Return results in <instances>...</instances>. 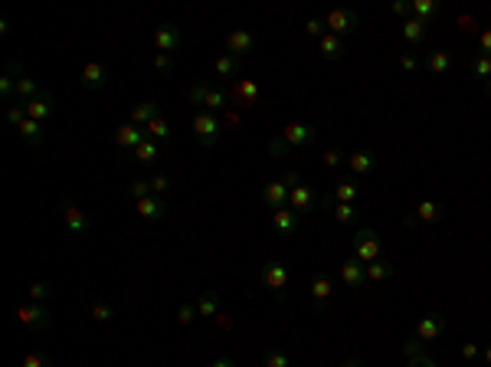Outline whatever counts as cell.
<instances>
[{"label":"cell","mask_w":491,"mask_h":367,"mask_svg":"<svg viewBox=\"0 0 491 367\" xmlns=\"http://www.w3.org/2000/svg\"><path fill=\"white\" fill-rule=\"evenodd\" d=\"M128 194H132L134 204L144 197H151V178H134L132 184H128Z\"/></svg>","instance_id":"obj_40"},{"label":"cell","mask_w":491,"mask_h":367,"mask_svg":"<svg viewBox=\"0 0 491 367\" xmlns=\"http://www.w3.org/2000/svg\"><path fill=\"white\" fill-rule=\"evenodd\" d=\"M20 367H53V358L43 354V351H30V354H23Z\"/></svg>","instance_id":"obj_46"},{"label":"cell","mask_w":491,"mask_h":367,"mask_svg":"<svg viewBox=\"0 0 491 367\" xmlns=\"http://www.w3.org/2000/svg\"><path fill=\"white\" fill-rule=\"evenodd\" d=\"M187 99H190V105H197V112H210V115L227 112V105H229V92L223 89V85L210 82V79L190 85Z\"/></svg>","instance_id":"obj_1"},{"label":"cell","mask_w":491,"mask_h":367,"mask_svg":"<svg viewBox=\"0 0 491 367\" xmlns=\"http://www.w3.org/2000/svg\"><path fill=\"white\" fill-rule=\"evenodd\" d=\"M177 46H180V30L174 27V23H158V27H154V49L174 56Z\"/></svg>","instance_id":"obj_18"},{"label":"cell","mask_w":491,"mask_h":367,"mask_svg":"<svg viewBox=\"0 0 491 367\" xmlns=\"http://www.w3.org/2000/svg\"><path fill=\"white\" fill-rule=\"evenodd\" d=\"M400 69H403V73H416V69H419L416 49H403V53H400Z\"/></svg>","instance_id":"obj_49"},{"label":"cell","mask_w":491,"mask_h":367,"mask_svg":"<svg viewBox=\"0 0 491 367\" xmlns=\"http://www.w3.org/2000/svg\"><path fill=\"white\" fill-rule=\"evenodd\" d=\"M308 295H312V301L318 305V311H324L328 301L334 299V279H331L328 273H318L312 282H308Z\"/></svg>","instance_id":"obj_14"},{"label":"cell","mask_w":491,"mask_h":367,"mask_svg":"<svg viewBox=\"0 0 491 367\" xmlns=\"http://www.w3.org/2000/svg\"><path fill=\"white\" fill-rule=\"evenodd\" d=\"M340 367H364V361H357V358H347V361H344V364H340Z\"/></svg>","instance_id":"obj_60"},{"label":"cell","mask_w":491,"mask_h":367,"mask_svg":"<svg viewBox=\"0 0 491 367\" xmlns=\"http://www.w3.org/2000/svg\"><path fill=\"white\" fill-rule=\"evenodd\" d=\"M154 118H161V102H138L132 105V115H128V122L138 128H148Z\"/></svg>","instance_id":"obj_26"},{"label":"cell","mask_w":491,"mask_h":367,"mask_svg":"<svg viewBox=\"0 0 491 367\" xmlns=\"http://www.w3.org/2000/svg\"><path fill=\"white\" fill-rule=\"evenodd\" d=\"M377 154H374V151H354V154H350L347 158V168H350V174H354V178H367V174H374V170H377Z\"/></svg>","instance_id":"obj_24"},{"label":"cell","mask_w":491,"mask_h":367,"mask_svg":"<svg viewBox=\"0 0 491 367\" xmlns=\"http://www.w3.org/2000/svg\"><path fill=\"white\" fill-rule=\"evenodd\" d=\"M407 367H439L433 358H426V354H419V358H407Z\"/></svg>","instance_id":"obj_57"},{"label":"cell","mask_w":491,"mask_h":367,"mask_svg":"<svg viewBox=\"0 0 491 367\" xmlns=\"http://www.w3.org/2000/svg\"><path fill=\"white\" fill-rule=\"evenodd\" d=\"M27 105V115L30 118H37V122H46L49 115L56 112V95L53 92H39L37 99H30V102H23Z\"/></svg>","instance_id":"obj_23"},{"label":"cell","mask_w":491,"mask_h":367,"mask_svg":"<svg viewBox=\"0 0 491 367\" xmlns=\"http://www.w3.org/2000/svg\"><path fill=\"white\" fill-rule=\"evenodd\" d=\"M227 92H229V105H236L243 112L255 108V102H259V85H255L253 79H236Z\"/></svg>","instance_id":"obj_8"},{"label":"cell","mask_w":491,"mask_h":367,"mask_svg":"<svg viewBox=\"0 0 491 367\" xmlns=\"http://www.w3.org/2000/svg\"><path fill=\"white\" fill-rule=\"evenodd\" d=\"M324 204H328V207H334V220H338L340 226L357 223V207H354V204H331L328 197H324Z\"/></svg>","instance_id":"obj_37"},{"label":"cell","mask_w":491,"mask_h":367,"mask_svg":"<svg viewBox=\"0 0 491 367\" xmlns=\"http://www.w3.org/2000/svg\"><path fill=\"white\" fill-rule=\"evenodd\" d=\"M167 154V144H161V142H154V138H144L138 148L132 151V158H134V164H158V161Z\"/></svg>","instance_id":"obj_19"},{"label":"cell","mask_w":491,"mask_h":367,"mask_svg":"<svg viewBox=\"0 0 491 367\" xmlns=\"http://www.w3.org/2000/svg\"><path fill=\"white\" fill-rule=\"evenodd\" d=\"M265 367H292V358L285 354L282 348H269L265 351V361H262Z\"/></svg>","instance_id":"obj_44"},{"label":"cell","mask_w":491,"mask_h":367,"mask_svg":"<svg viewBox=\"0 0 491 367\" xmlns=\"http://www.w3.org/2000/svg\"><path fill=\"white\" fill-rule=\"evenodd\" d=\"M144 138H148V132H144V128H138V125H132V122L118 125V132H115V144H118L122 151H128V154H132V151L138 148Z\"/></svg>","instance_id":"obj_20"},{"label":"cell","mask_w":491,"mask_h":367,"mask_svg":"<svg viewBox=\"0 0 491 367\" xmlns=\"http://www.w3.org/2000/svg\"><path fill=\"white\" fill-rule=\"evenodd\" d=\"M426 69L435 75H445L455 69V56L449 49H433V53H426Z\"/></svg>","instance_id":"obj_28"},{"label":"cell","mask_w":491,"mask_h":367,"mask_svg":"<svg viewBox=\"0 0 491 367\" xmlns=\"http://www.w3.org/2000/svg\"><path fill=\"white\" fill-rule=\"evenodd\" d=\"M390 10H393L397 17L409 20V17H413V0H393V4H390Z\"/></svg>","instance_id":"obj_51"},{"label":"cell","mask_w":491,"mask_h":367,"mask_svg":"<svg viewBox=\"0 0 491 367\" xmlns=\"http://www.w3.org/2000/svg\"><path fill=\"white\" fill-rule=\"evenodd\" d=\"M213 73H217V79H233V75H239V59L223 53V56L213 63Z\"/></svg>","instance_id":"obj_35"},{"label":"cell","mask_w":491,"mask_h":367,"mask_svg":"<svg viewBox=\"0 0 491 367\" xmlns=\"http://www.w3.org/2000/svg\"><path fill=\"white\" fill-rule=\"evenodd\" d=\"M27 118H30V115H27V105H23V102H10L7 105V122L13 125V128H20Z\"/></svg>","instance_id":"obj_45"},{"label":"cell","mask_w":491,"mask_h":367,"mask_svg":"<svg viewBox=\"0 0 491 367\" xmlns=\"http://www.w3.org/2000/svg\"><path fill=\"white\" fill-rule=\"evenodd\" d=\"M360 197V180L357 178H344L334 184V190H331V204H354V200Z\"/></svg>","instance_id":"obj_27"},{"label":"cell","mask_w":491,"mask_h":367,"mask_svg":"<svg viewBox=\"0 0 491 367\" xmlns=\"http://www.w3.org/2000/svg\"><path fill=\"white\" fill-rule=\"evenodd\" d=\"M193 138L197 144L203 148H213L219 142V135H223V122H219V115H210V112H193Z\"/></svg>","instance_id":"obj_5"},{"label":"cell","mask_w":491,"mask_h":367,"mask_svg":"<svg viewBox=\"0 0 491 367\" xmlns=\"http://www.w3.org/2000/svg\"><path fill=\"white\" fill-rule=\"evenodd\" d=\"M305 30H308V37H312V39H321L324 37V20L312 17L308 23H305Z\"/></svg>","instance_id":"obj_53"},{"label":"cell","mask_w":491,"mask_h":367,"mask_svg":"<svg viewBox=\"0 0 491 367\" xmlns=\"http://www.w3.org/2000/svg\"><path fill=\"white\" fill-rule=\"evenodd\" d=\"M485 364L491 367V344H488V348H485Z\"/></svg>","instance_id":"obj_61"},{"label":"cell","mask_w":491,"mask_h":367,"mask_svg":"<svg viewBox=\"0 0 491 367\" xmlns=\"http://www.w3.org/2000/svg\"><path fill=\"white\" fill-rule=\"evenodd\" d=\"M318 53H321V59H328V63H338L347 49H344V39L334 37V33H324L321 39H318Z\"/></svg>","instance_id":"obj_30"},{"label":"cell","mask_w":491,"mask_h":367,"mask_svg":"<svg viewBox=\"0 0 491 367\" xmlns=\"http://www.w3.org/2000/svg\"><path fill=\"white\" fill-rule=\"evenodd\" d=\"M485 95L491 99V79H485Z\"/></svg>","instance_id":"obj_62"},{"label":"cell","mask_w":491,"mask_h":367,"mask_svg":"<svg viewBox=\"0 0 491 367\" xmlns=\"http://www.w3.org/2000/svg\"><path fill=\"white\" fill-rule=\"evenodd\" d=\"M324 27H328V33H334V37H347V33H354V30L360 27V17L347 7H334L328 17H324Z\"/></svg>","instance_id":"obj_7"},{"label":"cell","mask_w":491,"mask_h":367,"mask_svg":"<svg viewBox=\"0 0 491 367\" xmlns=\"http://www.w3.org/2000/svg\"><path fill=\"white\" fill-rule=\"evenodd\" d=\"M151 66H154V73H161V75H174V56L170 53H154L151 56Z\"/></svg>","instance_id":"obj_43"},{"label":"cell","mask_w":491,"mask_h":367,"mask_svg":"<svg viewBox=\"0 0 491 367\" xmlns=\"http://www.w3.org/2000/svg\"><path fill=\"white\" fill-rule=\"evenodd\" d=\"M197 318H200V315H197V301H184V305L177 309V321H180V325H193Z\"/></svg>","instance_id":"obj_48"},{"label":"cell","mask_w":491,"mask_h":367,"mask_svg":"<svg viewBox=\"0 0 491 367\" xmlns=\"http://www.w3.org/2000/svg\"><path fill=\"white\" fill-rule=\"evenodd\" d=\"M445 331V315H439V311H429V315H423V318L416 321V338L423 341V344H429V341H435L439 335Z\"/></svg>","instance_id":"obj_13"},{"label":"cell","mask_w":491,"mask_h":367,"mask_svg":"<svg viewBox=\"0 0 491 367\" xmlns=\"http://www.w3.org/2000/svg\"><path fill=\"white\" fill-rule=\"evenodd\" d=\"M298 226H302V213H295L292 207H282V210H275L272 213V230L275 233H298Z\"/></svg>","instance_id":"obj_25"},{"label":"cell","mask_w":491,"mask_h":367,"mask_svg":"<svg viewBox=\"0 0 491 367\" xmlns=\"http://www.w3.org/2000/svg\"><path fill=\"white\" fill-rule=\"evenodd\" d=\"M442 217H445V210H442V204H439V200H423V204H419V207H416L413 213L403 220V223H407V226H416V223H439Z\"/></svg>","instance_id":"obj_17"},{"label":"cell","mask_w":491,"mask_h":367,"mask_svg":"<svg viewBox=\"0 0 491 367\" xmlns=\"http://www.w3.org/2000/svg\"><path fill=\"white\" fill-rule=\"evenodd\" d=\"M219 305H223V295H219L217 289H207V292L197 299V315L200 318H217Z\"/></svg>","instance_id":"obj_31"},{"label":"cell","mask_w":491,"mask_h":367,"mask_svg":"<svg viewBox=\"0 0 491 367\" xmlns=\"http://www.w3.org/2000/svg\"><path fill=\"white\" fill-rule=\"evenodd\" d=\"M210 367H236V358H217Z\"/></svg>","instance_id":"obj_59"},{"label":"cell","mask_w":491,"mask_h":367,"mask_svg":"<svg viewBox=\"0 0 491 367\" xmlns=\"http://www.w3.org/2000/svg\"><path fill=\"white\" fill-rule=\"evenodd\" d=\"M321 164H324V168H340V164H344V154H340L338 148H331V151H324V154H321Z\"/></svg>","instance_id":"obj_52"},{"label":"cell","mask_w":491,"mask_h":367,"mask_svg":"<svg viewBox=\"0 0 491 367\" xmlns=\"http://www.w3.org/2000/svg\"><path fill=\"white\" fill-rule=\"evenodd\" d=\"M259 279H262V285L265 289H272V295H275V301H288V269H285L279 259H269V263H262V269H259Z\"/></svg>","instance_id":"obj_3"},{"label":"cell","mask_w":491,"mask_h":367,"mask_svg":"<svg viewBox=\"0 0 491 367\" xmlns=\"http://www.w3.org/2000/svg\"><path fill=\"white\" fill-rule=\"evenodd\" d=\"M439 13H442V10H439V4H433V0H413V17H416V20H423V23H433Z\"/></svg>","instance_id":"obj_36"},{"label":"cell","mask_w":491,"mask_h":367,"mask_svg":"<svg viewBox=\"0 0 491 367\" xmlns=\"http://www.w3.org/2000/svg\"><path fill=\"white\" fill-rule=\"evenodd\" d=\"M89 315H92V321H98V325H108V321H115V305H108V301H92V309H89Z\"/></svg>","instance_id":"obj_38"},{"label":"cell","mask_w":491,"mask_h":367,"mask_svg":"<svg viewBox=\"0 0 491 367\" xmlns=\"http://www.w3.org/2000/svg\"><path fill=\"white\" fill-rule=\"evenodd\" d=\"M59 213H63V223H66V230L72 236H85L89 233V217H85V210L79 207V204H72V200H63L59 204Z\"/></svg>","instance_id":"obj_9"},{"label":"cell","mask_w":491,"mask_h":367,"mask_svg":"<svg viewBox=\"0 0 491 367\" xmlns=\"http://www.w3.org/2000/svg\"><path fill=\"white\" fill-rule=\"evenodd\" d=\"M403 354H407V358H419V354H423V341H419V338L413 335V338H409L407 344H403Z\"/></svg>","instance_id":"obj_54"},{"label":"cell","mask_w":491,"mask_h":367,"mask_svg":"<svg viewBox=\"0 0 491 367\" xmlns=\"http://www.w3.org/2000/svg\"><path fill=\"white\" fill-rule=\"evenodd\" d=\"M217 321H219V328H223V331H229V328H233V318H229L227 311H219V315H217Z\"/></svg>","instance_id":"obj_58"},{"label":"cell","mask_w":491,"mask_h":367,"mask_svg":"<svg viewBox=\"0 0 491 367\" xmlns=\"http://www.w3.org/2000/svg\"><path fill=\"white\" fill-rule=\"evenodd\" d=\"M340 282L347 285V289H360V285L367 282V269H364V263H360L357 256H350V259L340 263Z\"/></svg>","instance_id":"obj_21"},{"label":"cell","mask_w":491,"mask_h":367,"mask_svg":"<svg viewBox=\"0 0 491 367\" xmlns=\"http://www.w3.org/2000/svg\"><path fill=\"white\" fill-rule=\"evenodd\" d=\"M170 187H174L170 174H154V178H151V194H154V197H164Z\"/></svg>","instance_id":"obj_47"},{"label":"cell","mask_w":491,"mask_h":367,"mask_svg":"<svg viewBox=\"0 0 491 367\" xmlns=\"http://www.w3.org/2000/svg\"><path fill=\"white\" fill-rule=\"evenodd\" d=\"M144 132H148V138H154V142H161V144L174 142V128H170V122L164 118V115H161V118H154V122L148 125Z\"/></svg>","instance_id":"obj_34"},{"label":"cell","mask_w":491,"mask_h":367,"mask_svg":"<svg viewBox=\"0 0 491 367\" xmlns=\"http://www.w3.org/2000/svg\"><path fill=\"white\" fill-rule=\"evenodd\" d=\"M0 99H4L7 105L17 102V85H13V73H10V69L0 75Z\"/></svg>","instance_id":"obj_42"},{"label":"cell","mask_w":491,"mask_h":367,"mask_svg":"<svg viewBox=\"0 0 491 367\" xmlns=\"http://www.w3.org/2000/svg\"><path fill=\"white\" fill-rule=\"evenodd\" d=\"M79 85H82L85 92H98V89H105L108 85V66H102V63H85L82 73H79Z\"/></svg>","instance_id":"obj_11"},{"label":"cell","mask_w":491,"mask_h":367,"mask_svg":"<svg viewBox=\"0 0 491 367\" xmlns=\"http://www.w3.org/2000/svg\"><path fill=\"white\" fill-rule=\"evenodd\" d=\"M364 269H367V282H387V279H393V263H387V259L364 263Z\"/></svg>","instance_id":"obj_33"},{"label":"cell","mask_w":491,"mask_h":367,"mask_svg":"<svg viewBox=\"0 0 491 367\" xmlns=\"http://www.w3.org/2000/svg\"><path fill=\"white\" fill-rule=\"evenodd\" d=\"M314 138H318V132H314V125H308V122H288L282 128V135H279V142L288 151L308 148V144H314Z\"/></svg>","instance_id":"obj_6"},{"label":"cell","mask_w":491,"mask_h":367,"mask_svg":"<svg viewBox=\"0 0 491 367\" xmlns=\"http://www.w3.org/2000/svg\"><path fill=\"white\" fill-rule=\"evenodd\" d=\"M134 210H138V217L144 220V223H161L164 217H167V200L164 197H144L134 204Z\"/></svg>","instance_id":"obj_16"},{"label":"cell","mask_w":491,"mask_h":367,"mask_svg":"<svg viewBox=\"0 0 491 367\" xmlns=\"http://www.w3.org/2000/svg\"><path fill=\"white\" fill-rule=\"evenodd\" d=\"M455 27H459V33H475L478 30V17H472V13H462V17L455 20ZM482 33V30H478Z\"/></svg>","instance_id":"obj_50"},{"label":"cell","mask_w":491,"mask_h":367,"mask_svg":"<svg viewBox=\"0 0 491 367\" xmlns=\"http://www.w3.org/2000/svg\"><path fill=\"white\" fill-rule=\"evenodd\" d=\"M350 246H354V256H357L360 263H374L383 253V240L370 226H360L357 233H354V240H350Z\"/></svg>","instance_id":"obj_4"},{"label":"cell","mask_w":491,"mask_h":367,"mask_svg":"<svg viewBox=\"0 0 491 367\" xmlns=\"http://www.w3.org/2000/svg\"><path fill=\"white\" fill-rule=\"evenodd\" d=\"M400 33H403V39H407L409 46H419V43L429 37V23L409 17V20H403V23H400Z\"/></svg>","instance_id":"obj_29"},{"label":"cell","mask_w":491,"mask_h":367,"mask_svg":"<svg viewBox=\"0 0 491 367\" xmlns=\"http://www.w3.org/2000/svg\"><path fill=\"white\" fill-rule=\"evenodd\" d=\"M227 53H229V56H236V59H243V56H249V53H255V37H253V33H249L246 27L229 30V33H227Z\"/></svg>","instance_id":"obj_12"},{"label":"cell","mask_w":491,"mask_h":367,"mask_svg":"<svg viewBox=\"0 0 491 367\" xmlns=\"http://www.w3.org/2000/svg\"><path fill=\"white\" fill-rule=\"evenodd\" d=\"M20 325H27V328L33 331H46L49 325H53V318H49L46 305H39V301H30V305H20Z\"/></svg>","instance_id":"obj_10"},{"label":"cell","mask_w":491,"mask_h":367,"mask_svg":"<svg viewBox=\"0 0 491 367\" xmlns=\"http://www.w3.org/2000/svg\"><path fill=\"white\" fill-rule=\"evenodd\" d=\"M295 184H302L298 174H295V170H285L279 180H269V184L262 187V204L272 210V213L275 210H282V207H288V197H292Z\"/></svg>","instance_id":"obj_2"},{"label":"cell","mask_w":491,"mask_h":367,"mask_svg":"<svg viewBox=\"0 0 491 367\" xmlns=\"http://www.w3.org/2000/svg\"><path fill=\"white\" fill-rule=\"evenodd\" d=\"M10 73H13V85H17V102H30V99H37L43 89H39V82L33 79L30 73H23V69L17 66V63H10Z\"/></svg>","instance_id":"obj_15"},{"label":"cell","mask_w":491,"mask_h":367,"mask_svg":"<svg viewBox=\"0 0 491 367\" xmlns=\"http://www.w3.org/2000/svg\"><path fill=\"white\" fill-rule=\"evenodd\" d=\"M478 354H482V351H478V344H475V341H465V344H462V358L465 361H475Z\"/></svg>","instance_id":"obj_56"},{"label":"cell","mask_w":491,"mask_h":367,"mask_svg":"<svg viewBox=\"0 0 491 367\" xmlns=\"http://www.w3.org/2000/svg\"><path fill=\"white\" fill-rule=\"evenodd\" d=\"M468 69H472V75H478V79H491V56L475 53V59L468 63Z\"/></svg>","instance_id":"obj_41"},{"label":"cell","mask_w":491,"mask_h":367,"mask_svg":"<svg viewBox=\"0 0 491 367\" xmlns=\"http://www.w3.org/2000/svg\"><path fill=\"white\" fill-rule=\"evenodd\" d=\"M478 53L491 56V27H485L482 33H478Z\"/></svg>","instance_id":"obj_55"},{"label":"cell","mask_w":491,"mask_h":367,"mask_svg":"<svg viewBox=\"0 0 491 367\" xmlns=\"http://www.w3.org/2000/svg\"><path fill=\"white\" fill-rule=\"evenodd\" d=\"M20 138L30 144V148H39L43 144V138H46V132H43V122H37V118H27V122L17 128Z\"/></svg>","instance_id":"obj_32"},{"label":"cell","mask_w":491,"mask_h":367,"mask_svg":"<svg viewBox=\"0 0 491 367\" xmlns=\"http://www.w3.org/2000/svg\"><path fill=\"white\" fill-rule=\"evenodd\" d=\"M27 292H30V299H33V301H39V305H46V301L53 299V285H49V282H43V279H37V282H30V289H27Z\"/></svg>","instance_id":"obj_39"},{"label":"cell","mask_w":491,"mask_h":367,"mask_svg":"<svg viewBox=\"0 0 491 367\" xmlns=\"http://www.w3.org/2000/svg\"><path fill=\"white\" fill-rule=\"evenodd\" d=\"M288 207L295 210V213H312L314 207H318V197H314V190L308 187V184H295L292 187V197H288Z\"/></svg>","instance_id":"obj_22"}]
</instances>
